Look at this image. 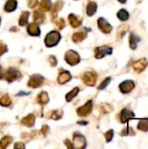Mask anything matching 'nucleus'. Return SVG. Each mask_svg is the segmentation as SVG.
<instances>
[{
  "label": "nucleus",
  "mask_w": 148,
  "mask_h": 149,
  "mask_svg": "<svg viewBox=\"0 0 148 149\" xmlns=\"http://www.w3.org/2000/svg\"><path fill=\"white\" fill-rule=\"evenodd\" d=\"M62 116H63V111L62 110H55L51 114V118L54 120H58L61 119Z\"/></svg>",
  "instance_id": "7c9ffc66"
},
{
  "label": "nucleus",
  "mask_w": 148,
  "mask_h": 149,
  "mask_svg": "<svg viewBox=\"0 0 148 149\" xmlns=\"http://www.w3.org/2000/svg\"><path fill=\"white\" fill-rule=\"evenodd\" d=\"M94 52H95V58L100 59L106 55H111L113 53V48L107 45H103V46L97 47Z\"/></svg>",
  "instance_id": "7ed1b4c3"
},
{
  "label": "nucleus",
  "mask_w": 148,
  "mask_h": 149,
  "mask_svg": "<svg viewBox=\"0 0 148 149\" xmlns=\"http://www.w3.org/2000/svg\"><path fill=\"white\" fill-rule=\"evenodd\" d=\"M15 148H24V145L22 143H16L14 146Z\"/></svg>",
  "instance_id": "a19ab883"
},
{
  "label": "nucleus",
  "mask_w": 148,
  "mask_h": 149,
  "mask_svg": "<svg viewBox=\"0 0 148 149\" xmlns=\"http://www.w3.org/2000/svg\"><path fill=\"white\" fill-rule=\"evenodd\" d=\"M55 25L59 29V30H61V29H63L64 27H65V20L63 19V18H58L55 22Z\"/></svg>",
  "instance_id": "473e14b6"
},
{
  "label": "nucleus",
  "mask_w": 148,
  "mask_h": 149,
  "mask_svg": "<svg viewBox=\"0 0 148 149\" xmlns=\"http://www.w3.org/2000/svg\"><path fill=\"white\" fill-rule=\"evenodd\" d=\"M49 131H50V128H49V127L48 126H43L42 127V129H41V134L44 135V136H46L47 135V134L49 133Z\"/></svg>",
  "instance_id": "58836bf2"
},
{
  "label": "nucleus",
  "mask_w": 148,
  "mask_h": 149,
  "mask_svg": "<svg viewBox=\"0 0 148 149\" xmlns=\"http://www.w3.org/2000/svg\"><path fill=\"white\" fill-rule=\"evenodd\" d=\"M86 37H87V32L85 31V30H82V31L73 34L72 40L75 43H79V42H81L82 40H84Z\"/></svg>",
  "instance_id": "2eb2a0df"
},
{
  "label": "nucleus",
  "mask_w": 148,
  "mask_h": 149,
  "mask_svg": "<svg viewBox=\"0 0 148 149\" xmlns=\"http://www.w3.org/2000/svg\"><path fill=\"white\" fill-rule=\"evenodd\" d=\"M72 79V75L68 71H63L59 73L58 78V81L59 84L63 85L65 84L67 82H69Z\"/></svg>",
  "instance_id": "ddd939ff"
},
{
  "label": "nucleus",
  "mask_w": 148,
  "mask_h": 149,
  "mask_svg": "<svg viewBox=\"0 0 148 149\" xmlns=\"http://www.w3.org/2000/svg\"><path fill=\"white\" fill-rule=\"evenodd\" d=\"M0 23H1V17H0Z\"/></svg>",
  "instance_id": "49530a36"
},
{
  "label": "nucleus",
  "mask_w": 148,
  "mask_h": 149,
  "mask_svg": "<svg viewBox=\"0 0 148 149\" xmlns=\"http://www.w3.org/2000/svg\"><path fill=\"white\" fill-rule=\"evenodd\" d=\"M17 1L16 0H8L4 5V10L8 12H11L17 8Z\"/></svg>",
  "instance_id": "412c9836"
},
{
  "label": "nucleus",
  "mask_w": 148,
  "mask_h": 149,
  "mask_svg": "<svg viewBox=\"0 0 148 149\" xmlns=\"http://www.w3.org/2000/svg\"><path fill=\"white\" fill-rule=\"evenodd\" d=\"M63 5H64V3H63L62 1H58V2L55 3V4L52 6V9H51V16L53 17H55L57 16L58 12L62 9Z\"/></svg>",
  "instance_id": "b1692460"
},
{
  "label": "nucleus",
  "mask_w": 148,
  "mask_h": 149,
  "mask_svg": "<svg viewBox=\"0 0 148 149\" xmlns=\"http://www.w3.org/2000/svg\"><path fill=\"white\" fill-rule=\"evenodd\" d=\"M120 3H126V0H118Z\"/></svg>",
  "instance_id": "c03bdc74"
},
{
  "label": "nucleus",
  "mask_w": 148,
  "mask_h": 149,
  "mask_svg": "<svg viewBox=\"0 0 148 149\" xmlns=\"http://www.w3.org/2000/svg\"><path fill=\"white\" fill-rule=\"evenodd\" d=\"M65 144L67 146V148H70V149L73 148V144H72L69 140H65Z\"/></svg>",
  "instance_id": "ea45409f"
},
{
  "label": "nucleus",
  "mask_w": 148,
  "mask_h": 149,
  "mask_svg": "<svg viewBox=\"0 0 148 149\" xmlns=\"http://www.w3.org/2000/svg\"><path fill=\"white\" fill-rule=\"evenodd\" d=\"M147 65V61L146 58H141L138 61H136L134 64H133V69L138 72V73H140L142 71H144L146 69Z\"/></svg>",
  "instance_id": "f8f14e48"
},
{
  "label": "nucleus",
  "mask_w": 148,
  "mask_h": 149,
  "mask_svg": "<svg viewBox=\"0 0 148 149\" xmlns=\"http://www.w3.org/2000/svg\"><path fill=\"white\" fill-rule=\"evenodd\" d=\"M117 17L121 21H126L129 19V12L126 10V9H121L119 10V12L117 13Z\"/></svg>",
  "instance_id": "5701e85b"
},
{
  "label": "nucleus",
  "mask_w": 148,
  "mask_h": 149,
  "mask_svg": "<svg viewBox=\"0 0 148 149\" xmlns=\"http://www.w3.org/2000/svg\"><path fill=\"white\" fill-rule=\"evenodd\" d=\"M38 3V0H28V6L31 8V9H34Z\"/></svg>",
  "instance_id": "e433bc0d"
},
{
  "label": "nucleus",
  "mask_w": 148,
  "mask_h": 149,
  "mask_svg": "<svg viewBox=\"0 0 148 149\" xmlns=\"http://www.w3.org/2000/svg\"><path fill=\"white\" fill-rule=\"evenodd\" d=\"M92 101L89 100L84 106H82L79 109H77V113H78V115L83 117V116L88 115L92 112Z\"/></svg>",
  "instance_id": "1a4fd4ad"
},
{
  "label": "nucleus",
  "mask_w": 148,
  "mask_h": 149,
  "mask_svg": "<svg viewBox=\"0 0 148 149\" xmlns=\"http://www.w3.org/2000/svg\"><path fill=\"white\" fill-rule=\"evenodd\" d=\"M105 137H106V141H107V142H110V141L113 140V130H109V131H107V132L105 134Z\"/></svg>",
  "instance_id": "72a5a7b5"
},
{
  "label": "nucleus",
  "mask_w": 148,
  "mask_h": 149,
  "mask_svg": "<svg viewBox=\"0 0 148 149\" xmlns=\"http://www.w3.org/2000/svg\"><path fill=\"white\" fill-rule=\"evenodd\" d=\"M3 77H4V73H3V69H2V67H1V65H0V79H3Z\"/></svg>",
  "instance_id": "79ce46f5"
},
{
  "label": "nucleus",
  "mask_w": 148,
  "mask_h": 149,
  "mask_svg": "<svg viewBox=\"0 0 148 149\" xmlns=\"http://www.w3.org/2000/svg\"><path fill=\"white\" fill-rule=\"evenodd\" d=\"M27 31L31 36H39L40 35V29L36 23H31L27 27Z\"/></svg>",
  "instance_id": "4468645a"
},
{
  "label": "nucleus",
  "mask_w": 148,
  "mask_h": 149,
  "mask_svg": "<svg viewBox=\"0 0 148 149\" xmlns=\"http://www.w3.org/2000/svg\"><path fill=\"white\" fill-rule=\"evenodd\" d=\"M134 117H135V114L133 111H131L128 108H124L120 113V122L126 123L129 120L133 119Z\"/></svg>",
  "instance_id": "9b49d317"
},
{
  "label": "nucleus",
  "mask_w": 148,
  "mask_h": 149,
  "mask_svg": "<svg viewBox=\"0 0 148 149\" xmlns=\"http://www.w3.org/2000/svg\"><path fill=\"white\" fill-rule=\"evenodd\" d=\"M79 92V87H75V88H74V89H72L71 92H69V93L66 94V96H65V100H66V101L70 102L73 98H75V97L78 95Z\"/></svg>",
  "instance_id": "a878e982"
},
{
  "label": "nucleus",
  "mask_w": 148,
  "mask_h": 149,
  "mask_svg": "<svg viewBox=\"0 0 148 149\" xmlns=\"http://www.w3.org/2000/svg\"><path fill=\"white\" fill-rule=\"evenodd\" d=\"M28 93H25V92H20V93H18L17 95V96H21V95H28Z\"/></svg>",
  "instance_id": "37998d69"
},
{
  "label": "nucleus",
  "mask_w": 148,
  "mask_h": 149,
  "mask_svg": "<svg viewBox=\"0 0 148 149\" xmlns=\"http://www.w3.org/2000/svg\"><path fill=\"white\" fill-rule=\"evenodd\" d=\"M86 141L85 138L79 133H74L73 134V148L82 149L85 148Z\"/></svg>",
  "instance_id": "20e7f679"
},
{
  "label": "nucleus",
  "mask_w": 148,
  "mask_h": 149,
  "mask_svg": "<svg viewBox=\"0 0 148 149\" xmlns=\"http://www.w3.org/2000/svg\"><path fill=\"white\" fill-rule=\"evenodd\" d=\"M84 83L89 86H93L97 80V74L94 72H86L82 77Z\"/></svg>",
  "instance_id": "39448f33"
},
{
  "label": "nucleus",
  "mask_w": 148,
  "mask_h": 149,
  "mask_svg": "<svg viewBox=\"0 0 148 149\" xmlns=\"http://www.w3.org/2000/svg\"><path fill=\"white\" fill-rule=\"evenodd\" d=\"M43 82H44V78H43V76L39 75V74H34V75H32V76L30 78V79H29L27 85H28V86H30V87L36 88V87H39V86L43 84Z\"/></svg>",
  "instance_id": "0eeeda50"
},
{
  "label": "nucleus",
  "mask_w": 148,
  "mask_h": 149,
  "mask_svg": "<svg viewBox=\"0 0 148 149\" xmlns=\"http://www.w3.org/2000/svg\"><path fill=\"white\" fill-rule=\"evenodd\" d=\"M6 52H8V48H7V46H6L3 42H1V41H0V56H1V55H3V53H5Z\"/></svg>",
  "instance_id": "c9c22d12"
},
{
  "label": "nucleus",
  "mask_w": 148,
  "mask_h": 149,
  "mask_svg": "<svg viewBox=\"0 0 148 149\" xmlns=\"http://www.w3.org/2000/svg\"><path fill=\"white\" fill-rule=\"evenodd\" d=\"M80 125H87V122H78Z\"/></svg>",
  "instance_id": "a18cd8bd"
},
{
  "label": "nucleus",
  "mask_w": 148,
  "mask_h": 149,
  "mask_svg": "<svg viewBox=\"0 0 148 149\" xmlns=\"http://www.w3.org/2000/svg\"><path fill=\"white\" fill-rule=\"evenodd\" d=\"M111 79H111L110 77H108V78L105 79L101 82V84L99 85V90H104V89H106V86L110 84Z\"/></svg>",
  "instance_id": "2f4dec72"
},
{
  "label": "nucleus",
  "mask_w": 148,
  "mask_h": 149,
  "mask_svg": "<svg viewBox=\"0 0 148 149\" xmlns=\"http://www.w3.org/2000/svg\"><path fill=\"white\" fill-rule=\"evenodd\" d=\"M49 62L51 65V66H56L57 65V63H58L57 58L54 56H50L49 57Z\"/></svg>",
  "instance_id": "4c0bfd02"
},
{
  "label": "nucleus",
  "mask_w": 148,
  "mask_h": 149,
  "mask_svg": "<svg viewBox=\"0 0 148 149\" xmlns=\"http://www.w3.org/2000/svg\"><path fill=\"white\" fill-rule=\"evenodd\" d=\"M131 132H133L132 127H127L121 132V136H126V135H131Z\"/></svg>",
  "instance_id": "f704fd0d"
},
{
  "label": "nucleus",
  "mask_w": 148,
  "mask_h": 149,
  "mask_svg": "<svg viewBox=\"0 0 148 149\" xmlns=\"http://www.w3.org/2000/svg\"><path fill=\"white\" fill-rule=\"evenodd\" d=\"M51 0H42L39 4V9L41 11H48L51 10Z\"/></svg>",
  "instance_id": "393cba45"
},
{
  "label": "nucleus",
  "mask_w": 148,
  "mask_h": 149,
  "mask_svg": "<svg viewBox=\"0 0 148 149\" xmlns=\"http://www.w3.org/2000/svg\"><path fill=\"white\" fill-rule=\"evenodd\" d=\"M98 26L99 30L104 33H110L113 30V26L109 24V22L104 17H99L98 20Z\"/></svg>",
  "instance_id": "6e6552de"
},
{
  "label": "nucleus",
  "mask_w": 148,
  "mask_h": 149,
  "mask_svg": "<svg viewBox=\"0 0 148 149\" xmlns=\"http://www.w3.org/2000/svg\"><path fill=\"white\" fill-rule=\"evenodd\" d=\"M11 141H12V138L10 136H4L0 141V148H6L10 144Z\"/></svg>",
  "instance_id": "bb28decb"
},
{
  "label": "nucleus",
  "mask_w": 148,
  "mask_h": 149,
  "mask_svg": "<svg viewBox=\"0 0 148 149\" xmlns=\"http://www.w3.org/2000/svg\"><path fill=\"white\" fill-rule=\"evenodd\" d=\"M29 15H30V13L28 11L22 12V14L20 16V18H19V25L24 26V25H25L27 24L28 18H29Z\"/></svg>",
  "instance_id": "cd10ccee"
},
{
  "label": "nucleus",
  "mask_w": 148,
  "mask_h": 149,
  "mask_svg": "<svg viewBox=\"0 0 148 149\" xmlns=\"http://www.w3.org/2000/svg\"><path fill=\"white\" fill-rule=\"evenodd\" d=\"M49 96L48 93L46 92H42L38 94V96L37 97V101L38 104L40 105H45L49 102Z\"/></svg>",
  "instance_id": "6ab92c4d"
},
{
  "label": "nucleus",
  "mask_w": 148,
  "mask_h": 149,
  "mask_svg": "<svg viewBox=\"0 0 148 149\" xmlns=\"http://www.w3.org/2000/svg\"><path fill=\"white\" fill-rule=\"evenodd\" d=\"M60 38H61V36L59 32H58L57 31H52L50 33H48L47 36L45 37L44 44L47 47H52V46H55L59 42Z\"/></svg>",
  "instance_id": "f257e3e1"
},
{
  "label": "nucleus",
  "mask_w": 148,
  "mask_h": 149,
  "mask_svg": "<svg viewBox=\"0 0 148 149\" xmlns=\"http://www.w3.org/2000/svg\"><path fill=\"white\" fill-rule=\"evenodd\" d=\"M138 129L140 131H144V132L148 131V120L146 119V120H140L138 124Z\"/></svg>",
  "instance_id": "c756f323"
},
{
  "label": "nucleus",
  "mask_w": 148,
  "mask_h": 149,
  "mask_svg": "<svg viewBox=\"0 0 148 149\" xmlns=\"http://www.w3.org/2000/svg\"><path fill=\"white\" fill-rule=\"evenodd\" d=\"M68 19H69L71 25L74 28H77L81 25V19L74 14H70L68 17Z\"/></svg>",
  "instance_id": "f3484780"
},
{
  "label": "nucleus",
  "mask_w": 148,
  "mask_h": 149,
  "mask_svg": "<svg viewBox=\"0 0 148 149\" xmlns=\"http://www.w3.org/2000/svg\"><path fill=\"white\" fill-rule=\"evenodd\" d=\"M97 3L94 2H90L86 7V13L88 16H93L97 11Z\"/></svg>",
  "instance_id": "aec40b11"
},
{
  "label": "nucleus",
  "mask_w": 148,
  "mask_h": 149,
  "mask_svg": "<svg viewBox=\"0 0 148 149\" xmlns=\"http://www.w3.org/2000/svg\"><path fill=\"white\" fill-rule=\"evenodd\" d=\"M33 19L36 22V24H42L44 20V15L42 13L41 10H36L33 13Z\"/></svg>",
  "instance_id": "4be33fe9"
},
{
  "label": "nucleus",
  "mask_w": 148,
  "mask_h": 149,
  "mask_svg": "<svg viewBox=\"0 0 148 149\" xmlns=\"http://www.w3.org/2000/svg\"><path fill=\"white\" fill-rule=\"evenodd\" d=\"M140 41H141L140 38H139L138 36H136L133 32H132V33L130 34V38H129V44H130V47H131L133 50L136 49L137 45H138V43H139Z\"/></svg>",
  "instance_id": "a211bd4d"
},
{
  "label": "nucleus",
  "mask_w": 148,
  "mask_h": 149,
  "mask_svg": "<svg viewBox=\"0 0 148 149\" xmlns=\"http://www.w3.org/2000/svg\"><path fill=\"white\" fill-rule=\"evenodd\" d=\"M11 104V100L8 95H3L0 98V105L2 107H9Z\"/></svg>",
  "instance_id": "c85d7f7f"
},
{
  "label": "nucleus",
  "mask_w": 148,
  "mask_h": 149,
  "mask_svg": "<svg viewBox=\"0 0 148 149\" xmlns=\"http://www.w3.org/2000/svg\"><path fill=\"white\" fill-rule=\"evenodd\" d=\"M135 84L133 80H125L120 85V90L122 93H129L134 88Z\"/></svg>",
  "instance_id": "9d476101"
},
{
  "label": "nucleus",
  "mask_w": 148,
  "mask_h": 149,
  "mask_svg": "<svg viewBox=\"0 0 148 149\" xmlns=\"http://www.w3.org/2000/svg\"><path fill=\"white\" fill-rule=\"evenodd\" d=\"M21 123L26 127H31L34 126V123H35V116L33 114H29L26 117H24V119H22Z\"/></svg>",
  "instance_id": "dca6fc26"
},
{
  "label": "nucleus",
  "mask_w": 148,
  "mask_h": 149,
  "mask_svg": "<svg viewBox=\"0 0 148 149\" xmlns=\"http://www.w3.org/2000/svg\"><path fill=\"white\" fill-rule=\"evenodd\" d=\"M4 77H5L6 80L9 83H11V82H13V81L17 80L18 79H20L22 77V75H21V73L17 69H15V68H10L7 71V72L5 73Z\"/></svg>",
  "instance_id": "423d86ee"
},
{
  "label": "nucleus",
  "mask_w": 148,
  "mask_h": 149,
  "mask_svg": "<svg viewBox=\"0 0 148 149\" xmlns=\"http://www.w3.org/2000/svg\"><path fill=\"white\" fill-rule=\"evenodd\" d=\"M65 61L70 65H75L79 63L80 61V57L78 54V52H76L73 50H70L65 53Z\"/></svg>",
  "instance_id": "f03ea898"
}]
</instances>
